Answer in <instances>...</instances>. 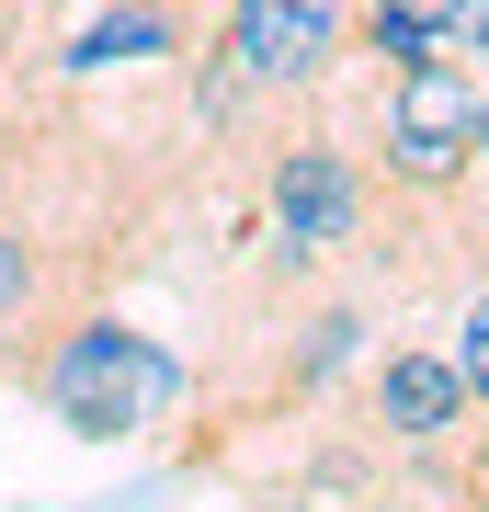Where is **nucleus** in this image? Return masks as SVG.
<instances>
[{
    "label": "nucleus",
    "instance_id": "3",
    "mask_svg": "<svg viewBox=\"0 0 489 512\" xmlns=\"http://www.w3.org/2000/svg\"><path fill=\"white\" fill-rule=\"evenodd\" d=\"M364 228H376V171H364L342 137H285L262 160V239H273L285 274L342 262Z\"/></svg>",
    "mask_w": 489,
    "mask_h": 512
},
{
    "label": "nucleus",
    "instance_id": "11",
    "mask_svg": "<svg viewBox=\"0 0 489 512\" xmlns=\"http://www.w3.org/2000/svg\"><path fill=\"white\" fill-rule=\"evenodd\" d=\"M0 12H35V0H0Z\"/></svg>",
    "mask_w": 489,
    "mask_h": 512
},
{
    "label": "nucleus",
    "instance_id": "13",
    "mask_svg": "<svg viewBox=\"0 0 489 512\" xmlns=\"http://www.w3.org/2000/svg\"><path fill=\"white\" fill-rule=\"evenodd\" d=\"M0 57H12V46H0Z\"/></svg>",
    "mask_w": 489,
    "mask_h": 512
},
{
    "label": "nucleus",
    "instance_id": "9",
    "mask_svg": "<svg viewBox=\"0 0 489 512\" xmlns=\"http://www.w3.org/2000/svg\"><path fill=\"white\" fill-rule=\"evenodd\" d=\"M444 365H455V376H467V399L489 410V285L467 296V308H455V342H444Z\"/></svg>",
    "mask_w": 489,
    "mask_h": 512
},
{
    "label": "nucleus",
    "instance_id": "5",
    "mask_svg": "<svg viewBox=\"0 0 489 512\" xmlns=\"http://www.w3.org/2000/svg\"><path fill=\"white\" fill-rule=\"evenodd\" d=\"M467 421H478V399H467V376L444 365V342L364 353V433H376L387 456H444Z\"/></svg>",
    "mask_w": 489,
    "mask_h": 512
},
{
    "label": "nucleus",
    "instance_id": "2",
    "mask_svg": "<svg viewBox=\"0 0 489 512\" xmlns=\"http://www.w3.org/2000/svg\"><path fill=\"white\" fill-rule=\"evenodd\" d=\"M376 171L399 194H455L478 183V69L467 57H410L387 69V103H376Z\"/></svg>",
    "mask_w": 489,
    "mask_h": 512
},
{
    "label": "nucleus",
    "instance_id": "6",
    "mask_svg": "<svg viewBox=\"0 0 489 512\" xmlns=\"http://www.w3.org/2000/svg\"><path fill=\"white\" fill-rule=\"evenodd\" d=\"M171 57H194V12L182 0H80L57 23L46 69L57 80H126V69H171Z\"/></svg>",
    "mask_w": 489,
    "mask_h": 512
},
{
    "label": "nucleus",
    "instance_id": "1",
    "mask_svg": "<svg viewBox=\"0 0 489 512\" xmlns=\"http://www.w3.org/2000/svg\"><path fill=\"white\" fill-rule=\"evenodd\" d=\"M23 399H35L69 444H137L148 421H171L182 399H194V365H182L160 330L114 319V308H80V319L35 353Z\"/></svg>",
    "mask_w": 489,
    "mask_h": 512
},
{
    "label": "nucleus",
    "instance_id": "8",
    "mask_svg": "<svg viewBox=\"0 0 489 512\" xmlns=\"http://www.w3.org/2000/svg\"><path fill=\"white\" fill-rule=\"evenodd\" d=\"M478 0H353V46L376 57V69H410V57H444L467 46Z\"/></svg>",
    "mask_w": 489,
    "mask_h": 512
},
{
    "label": "nucleus",
    "instance_id": "10",
    "mask_svg": "<svg viewBox=\"0 0 489 512\" xmlns=\"http://www.w3.org/2000/svg\"><path fill=\"white\" fill-rule=\"evenodd\" d=\"M478 171H489V80H478Z\"/></svg>",
    "mask_w": 489,
    "mask_h": 512
},
{
    "label": "nucleus",
    "instance_id": "4",
    "mask_svg": "<svg viewBox=\"0 0 489 512\" xmlns=\"http://www.w3.org/2000/svg\"><path fill=\"white\" fill-rule=\"evenodd\" d=\"M217 46L251 92H319L353 46V0H228Z\"/></svg>",
    "mask_w": 489,
    "mask_h": 512
},
{
    "label": "nucleus",
    "instance_id": "7",
    "mask_svg": "<svg viewBox=\"0 0 489 512\" xmlns=\"http://www.w3.org/2000/svg\"><path fill=\"white\" fill-rule=\"evenodd\" d=\"M80 308H91V296L69 285L57 239H35L12 205H0V387H23V376H35V353H46Z\"/></svg>",
    "mask_w": 489,
    "mask_h": 512
},
{
    "label": "nucleus",
    "instance_id": "12",
    "mask_svg": "<svg viewBox=\"0 0 489 512\" xmlns=\"http://www.w3.org/2000/svg\"><path fill=\"white\" fill-rule=\"evenodd\" d=\"M182 12H205V0H182Z\"/></svg>",
    "mask_w": 489,
    "mask_h": 512
}]
</instances>
